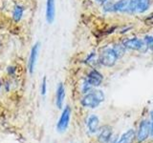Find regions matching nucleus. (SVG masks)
Returning a JSON list of instances; mask_svg holds the SVG:
<instances>
[{
    "label": "nucleus",
    "instance_id": "1",
    "mask_svg": "<svg viewBox=\"0 0 153 143\" xmlns=\"http://www.w3.org/2000/svg\"><path fill=\"white\" fill-rule=\"evenodd\" d=\"M104 99L105 95L102 90L93 89L89 93L84 94V97L80 100V103L85 108L95 109L99 107L100 104L104 101Z\"/></svg>",
    "mask_w": 153,
    "mask_h": 143
},
{
    "label": "nucleus",
    "instance_id": "2",
    "mask_svg": "<svg viewBox=\"0 0 153 143\" xmlns=\"http://www.w3.org/2000/svg\"><path fill=\"white\" fill-rule=\"evenodd\" d=\"M118 58L113 48H105L102 50L99 55V63L104 67H113L116 64Z\"/></svg>",
    "mask_w": 153,
    "mask_h": 143
},
{
    "label": "nucleus",
    "instance_id": "3",
    "mask_svg": "<svg viewBox=\"0 0 153 143\" xmlns=\"http://www.w3.org/2000/svg\"><path fill=\"white\" fill-rule=\"evenodd\" d=\"M123 46L126 48V50H132V51H138L142 54H146L148 51V47L146 46V42L143 39H140L138 37L129 38L126 39L123 42Z\"/></svg>",
    "mask_w": 153,
    "mask_h": 143
},
{
    "label": "nucleus",
    "instance_id": "4",
    "mask_svg": "<svg viewBox=\"0 0 153 143\" xmlns=\"http://www.w3.org/2000/svg\"><path fill=\"white\" fill-rule=\"evenodd\" d=\"M71 108L69 106H66L61 113V116L57 121L56 124V130L59 133H64L69 127L70 118H71Z\"/></svg>",
    "mask_w": 153,
    "mask_h": 143
},
{
    "label": "nucleus",
    "instance_id": "5",
    "mask_svg": "<svg viewBox=\"0 0 153 143\" xmlns=\"http://www.w3.org/2000/svg\"><path fill=\"white\" fill-rule=\"evenodd\" d=\"M150 135V122H148L147 120H143L140 125H139L138 133H137V140L138 142H143L146 141L148 136Z\"/></svg>",
    "mask_w": 153,
    "mask_h": 143
},
{
    "label": "nucleus",
    "instance_id": "6",
    "mask_svg": "<svg viewBox=\"0 0 153 143\" xmlns=\"http://www.w3.org/2000/svg\"><path fill=\"white\" fill-rule=\"evenodd\" d=\"M39 46H40V43L36 42V44L33 46L31 50L30 58H29V72H30L31 74H33V72H35L36 64L37 57H38V52H39Z\"/></svg>",
    "mask_w": 153,
    "mask_h": 143
},
{
    "label": "nucleus",
    "instance_id": "7",
    "mask_svg": "<svg viewBox=\"0 0 153 143\" xmlns=\"http://www.w3.org/2000/svg\"><path fill=\"white\" fill-rule=\"evenodd\" d=\"M86 80H87L88 82L91 84V86H93V87L95 88V87H98V86H100L102 83L103 76L98 70L93 69L88 73Z\"/></svg>",
    "mask_w": 153,
    "mask_h": 143
},
{
    "label": "nucleus",
    "instance_id": "8",
    "mask_svg": "<svg viewBox=\"0 0 153 143\" xmlns=\"http://www.w3.org/2000/svg\"><path fill=\"white\" fill-rule=\"evenodd\" d=\"M98 141L99 143H109L110 138L112 136V127L105 125L99 130Z\"/></svg>",
    "mask_w": 153,
    "mask_h": 143
},
{
    "label": "nucleus",
    "instance_id": "9",
    "mask_svg": "<svg viewBox=\"0 0 153 143\" xmlns=\"http://www.w3.org/2000/svg\"><path fill=\"white\" fill-rule=\"evenodd\" d=\"M46 21L48 24H52L56 16V3L55 0H47L46 1Z\"/></svg>",
    "mask_w": 153,
    "mask_h": 143
},
{
    "label": "nucleus",
    "instance_id": "10",
    "mask_svg": "<svg viewBox=\"0 0 153 143\" xmlns=\"http://www.w3.org/2000/svg\"><path fill=\"white\" fill-rule=\"evenodd\" d=\"M65 99V87L62 83L57 85L56 92V105L59 109H61L63 106V102Z\"/></svg>",
    "mask_w": 153,
    "mask_h": 143
},
{
    "label": "nucleus",
    "instance_id": "11",
    "mask_svg": "<svg viewBox=\"0 0 153 143\" xmlns=\"http://www.w3.org/2000/svg\"><path fill=\"white\" fill-rule=\"evenodd\" d=\"M87 129L90 133H96L100 130V119L96 114H91L87 119Z\"/></svg>",
    "mask_w": 153,
    "mask_h": 143
},
{
    "label": "nucleus",
    "instance_id": "12",
    "mask_svg": "<svg viewBox=\"0 0 153 143\" xmlns=\"http://www.w3.org/2000/svg\"><path fill=\"white\" fill-rule=\"evenodd\" d=\"M136 137L135 131L133 129H129L126 133H123L119 138L117 143H132Z\"/></svg>",
    "mask_w": 153,
    "mask_h": 143
},
{
    "label": "nucleus",
    "instance_id": "13",
    "mask_svg": "<svg viewBox=\"0 0 153 143\" xmlns=\"http://www.w3.org/2000/svg\"><path fill=\"white\" fill-rule=\"evenodd\" d=\"M129 0H118L113 4V12L128 13Z\"/></svg>",
    "mask_w": 153,
    "mask_h": 143
},
{
    "label": "nucleus",
    "instance_id": "14",
    "mask_svg": "<svg viewBox=\"0 0 153 143\" xmlns=\"http://www.w3.org/2000/svg\"><path fill=\"white\" fill-rule=\"evenodd\" d=\"M150 5H151V0H139L137 6V13H146L150 8Z\"/></svg>",
    "mask_w": 153,
    "mask_h": 143
},
{
    "label": "nucleus",
    "instance_id": "15",
    "mask_svg": "<svg viewBox=\"0 0 153 143\" xmlns=\"http://www.w3.org/2000/svg\"><path fill=\"white\" fill-rule=\"evenodd\" d=\"M23 13H24V8L22 6H20V5H16L14 6L13 11V18L14 22H19L21 20Z\"/></svg>",
    "mask_w": 153,
    "mask_h": 143
},
{
    "label": "nucleus",
    "instance_id": "16",
    "mask_svg": "<svg viewBox=\"0 0 153 143\" xmlns=\"http://www.w3.org/2000/svg\"><path fill=\"white\" fill-rule=\"evenodd\" d=\"M113 50L115 52V54L117 55V58L120 59L122 58V57L126 55V48L123 46V44H115L113 47Z\"/></svg>",
    "mask_w": 153,
    "mask_h": 143
},
{
    "label": "nucleus",
    "instance_id": "17",
    "mask_svg": "<svg viewBox=\"0 0 153 143\" xmlns=\"http://www.w3.org/2000/svg\"><path fill=\"white\" fill-rule=\"evenodd\" d=\"M139 0H129V7L127 13H137V6H138Z\"/></svg>",
    "mask_w": 153,
    "mask_h": 143
},
{
    "label": "nucleus",
    "instance_id": "18",
    "mask_svg": "<svg viewBox=\"0 0 153 143\" xmlns=\"http://www.w3.org/2000/svg\"><path fill=\"white\" fill-rule=\"evenodd\" d=\"M94 89V87L93 86H91V84L88 82L87 80H84L83 81V83H82V87H81V91H82V93L85 94H87V93H89L90 91H92Z\"/></svg>",
    "mask_w": 153,
    "mask_h": 143
},
{
    "label": "nucleus",
    "instance_id": "19",
    "mask_svg": "<svg viewBox=\"0 0 153 143\" xmlns=\"http://www.w3.org/2000/svg\"><path fill=\"white\" fill-rule=\"evenodd\" d=\"M143 40H145L146 46L148 47V50H151L153 52V36L146 35L145 38H143Z\"/></svg>",
    "mask_w": 153,
    "mask_h": 143
},
{
    "label": "nucleus",
    "instance_id": "20",
    "mask_svg": "<svg viewBox=\"0 0 153 143\" xmlns=\"http://www.w3.org/2000/svg\"><path fill=\"white\" fill-rule=\"evenodd\" d=\"M40 92H41V94L42 95H45L46 94V92H47V78L45 77V76L42 79L41 87H40Z\"/></svg>",
    "mask_w": 153,
    "mask_h": 143
},
{
    "label": "nucleus",
    "instance_id": "21",
    "mask_svg": "<svg viewBox=\"0 0 153 143\" xmlns=\"http://www.w3.org/2000/svg\"><path fill=\"white\" fill-rule=\"evenodd\" d=\"M113 4L114 3H111V2H105L103 4V10L104 12H113Z\"/></svg>",
    "mask_w": 153,
    "mask_h": 143
},
{
    "label": "nucleus",
    "instance_id": "22",
    "mask_svg": "<svg viewBox=\"0 0 153 143\" xmlns=\"http://www.w3.org/2000/svg\"><path fill=\"white\" fill-rule=\"evenodd\" d=\"M95 61V52H92L88 57H87V59L85 60L86 63H88V64H91L92 62Z\"/></svg>",
    "mask_w": 153,
    "mask_h": 143
},
{
    "label": "nucleus",
    "instance_id": "23",
    "mask_svg": "<svg viewBox=\"0 0 153 143\" xmlns=\"http://www.w3.org/2000/svg\"><path fill=\"white\" fill-rule=\"evenodd\" d=\"M149 114H150V120H151V122H150V135L153 136V110H151Z\"/></svg>",
    "mask_w": 153,
    "mask_h": 143
},
{
    "label": "nucleus",
    "instance_id": "24",
    "mask_svg": "<svg viewBox=\"0 0 153 143\" xmlns=\"http://www.w3.org/2000/svg\"><path fill=\"white\" fill-rule=\"evenodd\" d=\"M16 69L14 68V67H8V69H7V72L9 74H13L16 73Z\"/></svg>",
    "mask_w": 153,
    "mask_h": 143
},
{
    "label": "nucleus",
    "instance_id": "25",
    "mask_svg": "<svg viewBox=\"0 0 153 143\" xmlns=\"http://www.w3.org/2000/svg\"><path fill=\"white\" fill-rule=\"evenodd\" d=\"M118 136H111V138H110V140H109V143H117L118 141Z\"/></svg>",
    "mask_w": 153,
    "mask_h": 143
},
{
    "label": "nucleus",
    "instance_id": "26",
    "mask_svg": "<svg viewBox=\"0 0 153 143\" xmlns=\"http://www.w3.org/2000/svg\"><path fill=\"white\" fill-rule=\"evenodd\" d=\"M98 3H100V4H104L105 2H107L108 0H96Z\"/></svg>",
    "mask_w": 153,
    "mask_h": 143
},
{
    "label": "nucleus",
    "instance_id": "27",
    "mask_svg": "<svg viewBox=\"0 0 153 143\" xmlns=\"http://www.w3.org/2000/svg\"><path fill=\"white\" fill-rule=\"evenodd\" d=\"M1 87H2V82L0 81V89H1Z\"/></svg>",
    "mask_w": 153,
    "mask_h": 143
}]
</instances>
